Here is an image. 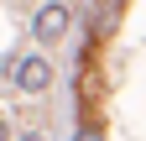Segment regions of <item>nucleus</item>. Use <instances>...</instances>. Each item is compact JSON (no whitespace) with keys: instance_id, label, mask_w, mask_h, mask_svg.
<instances>
[{"instance_id":"nucleus-4","label":"nucleus","mask_w":146,"mask_h":141,"mask_svg":"<svg viewBox=\"0 0 146 141\" xmlns=\"http://www.w3.org/2000/svg\"><path fill=\"white\" fill-rule=\"evenodd\" d=\"M21 141H42V136H21Z\"/></svg>"},{"instance_id":"nucleus-2","label":"nucleus","mask_w":146,"mask_h":141,"mask_svg":"<svg viewBox=\"0 0 146 141\" xmlns=\"http://www.w3.org/2000/svg\"><path fill=\"white\" fill-rule=\"evenodd\" d=\"M31 31H36L42 42H58L63 31H68V5H63V0H47V5L31 16Z\"/></svg>"},{"instance_id":"nucleus-3","label":"nucleus","mask_w":146,"mask_h":141,"mask_svg":"<svg viewBox=\"0 0 146 141\" xmlns=\"http://www.w3.org/2000/svg\"><path fill=\"white\" fill-rule=\"evenodd\" d=\"M78 141H99V131H84V136H78Z\"/></svg>"},{"instance_id":"nucleus-1","label":"nucleus","mask_w":146,"mask_h":141,"mask_svg":"<svg viewBox=\"0 0 146 141\" xmlns=\"http://www.w3.org/2000/svg\"><path fill=\"white\" fill-rule=\"evenodd\" d=\"M52 84V63L42 58V52H31V58L16 63V89H26V94H42Z\"/></svg>"}]
</instances>
